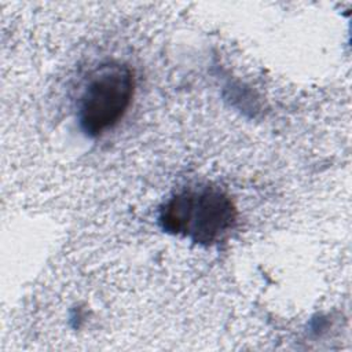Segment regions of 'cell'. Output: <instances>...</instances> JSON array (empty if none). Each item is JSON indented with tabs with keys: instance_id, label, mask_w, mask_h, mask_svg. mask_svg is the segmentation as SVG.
<instances>
[{
	"instance_id": "obj_2",
	"label": "cell",
	"mask_w": 352,
	"mask_h": 352,
	"mask_svg": "<svg viewBox=\"0 0 352 352\" xmlns=\"http://www.w3.org/2000/svg\"><path fill=\"white\" fill-rule=\"evenodd\" d=\"M135 94L132 69L110 60L102 63L88 78L78 100V124L91 138L113 128L126 113Z\"/></svg>"
},
{
	"instance_id": "obj_1",
	"label": "cell",
	"mask_w": 352,
	"mask_h": 352,
	"mask_svg": "<svg viewBox=\"0 0 352 352\" xmlns=\"http://www.w3.org/2000/svg\"><path fill=\"white\" fill-rule=\"evenodd\" d=\"M236 208L227 192L209 184L175 192L160 209L164 231L209 246L220 242L236 223Z\"/></svg>"
}]
</instances>
